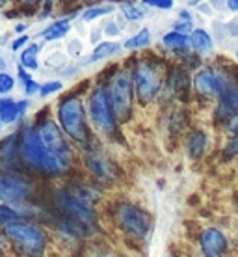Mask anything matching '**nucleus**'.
<instances>
[{
  "mask_svg": "<svg viewBox=\"0 0 238 257\" xmlns=\"http://www.w3.org/2000/svg\"><path fill=\"white\" fill-rule=\"evenodd\" d=\"M119 10L123 12L127 21H142L145 17V12L140 6L132 4V2H123L121 6H119Z\"/></svg>",
  "mask_w": 238,
  "mask_h": 257,
  "instance_id": "bb28decb",
  "label": "nucleus"
},
{
  "mask_svg": "<svg viewBox=\"0 0 238 257\" xmlns=\"http://www.w3.org/2000/svg\"><path fill=\"white\" fill-rule=\"evenodd\" d=\"M73 192L77 194L78 198L84 199L86 203H90V205H95L97 201L101 199V192L97 190V188L90 187V185H86V183H80V185H75L71 188Z\"/></svg>",
  "mask_w": 238,
  "mask_h": 257,
  "instance_id": "4be33fe9",
  "label": "nucleus"
},
{
  "mask_svg": "<svg viewBox=\"0 0 238 257\" xmlns=\"http://www.w3.org/2000/svg\"><path fill=\"white\" fill-rule=\"evenodd\" d=\"M103 32L106 34V36H119V32H121V30L116 26V23H108V25L103 28Z\"/></svg>",
  "mask_w": 238,
  "mask_h": 257,
  "instance_id": "e433bc0d",
  "label": "nucleus"
},
{
  "mask_svg": "<svg viewBox=\"0 0 238 257\" xmlns=\"http://www.w3.org/2000/svg\"><path fill=\"white\" fill-rule=\"evenodd\" d=\"M28 110V101H13L10 97H4L0 101V119L4 125L21 119Z\"/></svg>",
  "mask_w": 238,
  "mask_h": 257,
  "instance_id": "dca6fc26",
  "label": "nucleus"
},
{
  "mask_svg": "<svg viewBox=\"0 0 238 257\" xmlns=\"http://www.w3.org/2000/svg\"><path fill=\"white\" fill-rule=\"evenodd\" d=\"M38 133L41 136V140L47 148L51 149L52 153H60V155H69L71 157V149H69V144L64 136V128H60V125L52 119H47L38 127Z\"/></svg>",
  "mask_w": 238,
  "mask_h": 257,
  "instance_id": "9b49d317",
  "label": "nucleus"
},
{
  "mask_svg": "<svg viewBox=\"0 0 238 257\" xmlns=\"http://www.w3.org/2000/svg\"><path fill=\"white\" fill-rule=\"evenodd\" d=\"M69 51L75 52V54H80V52H82V45H80V41H78V39H75V41L69 43Z\"/></svg>",
  "mask_w": 238,
  "mask_h": 257,
  "instance_id": "4c0bfd02",
  "label": "nucleus"
},
{
  "mask_svg": "<svg viewBox=\"0 0 238 257\" xmlns=\"http://www.w3.org/2000/svg\"><path fill=\"white\" fill-rule=\"evenodd\" d=\"M227 128H229V133H231V135L238 136V112L231 117V119H229V121H227Z\"/></svg>",
  "mask_w": 238,
  "mask_h": 257,
  "instance_id": "f704fd0d",
  "label": "nucleus"
},
{
  "mask_svg": "<svg viewBox=\"0 0 238 257\" xmlns=\"http://www.w3.org/2000/svg\"><path fill=\"white\" fill-rule=\"evenodd\" d=\"M114 10H116V8L112 6V4H101V6H91V8H88V10L84 12L82 19L86 21V23H91V21L99 19V17H104V15L112 13Z\"/></svg>",
  "mask_w": 238,
  "mask_h": 257,
  "instance_id": "a878e982",
  "label": "nucleus"
},
{
  "mask_svg": "<svg viewBox=\"0 0 238 257\" xmlns=\"http://www.w3.org/2000/svg\"><path fill=\"white\" fill-rule=\"evenodd\" d=\"M19 153L21 161L25 164L41 172L43 175H49V177H58V175L65 174L71 166V157L52 153L51 149L43 144L38 128L30 127L28 123L23 125V128H21Z\"/></svg>",
  "mask_w": 238,
  "mask_h": 257,
  "instance_id": "f257e3e1",
  "label": "nucleus"
},
{
  "mask_svg": "<svg viewBox=\"0 0 238 257\" xmlns=\"http://www.w3.org/2000/svg\"><path fill=\"white\" fill-rule=\"evenodd\" d=\"M114 218L129 237L143 238L147 237L149 229H151L149 212L134 203H117L114 209Z\"/></svg>",
  "mask_w": 238,
  "mask_h": 257,
  "instance_id": "39448f33",
  "label": "nucleus"
},
{
  "mask_svg": "<svg viewBox=\"0 0 238 257\" xmlns=\"http://www.w3.org/2000/svg\"><path fill=\"white\" fill-rule=\"evenodd\" d=\"M58 119L69 138L75 142H88L90 131H88L82 101L78 97H65L58 104Z\"/></svg>",
  "mask_w": 238,
  "mask_h": 257,
  "instance_id": "20e7f679",
  "label": "nucleus"
},
{
  "mask_svg": "<svg viewBox=\"0 0 238 257\" xmlns=\"http://www.w3.org/2000/svg\"><path fill=\"white\" fill-rule=\"evenodd\" d=\"M190 47L195 52H199V54H206V52H210L214 49L212 36L206 30H203V28H195V30L190 32Z\"/></svg>",
  "mask_w": 238,
  "mask_h": 257,
  "instance_id": "f3484780",
  "label": "nucleus"
},
{
  "mask_svg": "<svg viewBox=\"0 0 238 257\" xmlns=\"http://www.w3.org/2000/svg\"><path fill=\"white\" fill-rule=\"evenodd\" d=\"M64 88V84L60 82V80H51V82H45L43 86H41V90H39V95H52V93H56V91H60Z\"/></svg>",
  "mask_w": 238,
  "mask_h": 257,
  "instance_id": "c756f323",
  "label": "nucleus"
},
{
  "mask_svg": "<svg viewBox=\"0 0 238 257\" xmlns=\"http://www.w3.org/2000/svg\"><path fill=\"white\" fill-rule=\"evenodd\" d=\"M234 56H236V62H238V51H236V52H234Z\"/></svg>",
  "mask_w": 238,
  "mask_h": 257,
  "instance_id": "37998d69",
  "label": "nucleus"
},
{
  "mask_svg": "<svg viewBox=\"0 0 238 257\" xmlns=\"http://www.w3.org/2000/svg\"><path fill=\"white\" fill-rule=\"evenodd\" d=\"M4 227V235L17 246L23 253L28 255H41L47 250V235L45 231L38 227L32 222H25L23 218L15 220V222H8L2 224Z\"/></svg>",
  "mask_w": 238,
  "mask_h": 257,
  "instance_id": "f03ea898",
  "label": "nucleus"
},
{
  "mask_svg": "<svg viewBox=\"0 0 238 257\" xmlns=\"http://www.w3.org/2000/svg\"><path fill=\"white\" fill-rule=\"evenodd\" d=\"M15 30H17V32H25V30H26V25H23V23H21V25L15 26Z\"/></svg>",
  "mask_w": 238,
  "mask_h": 257,
  "instance_id": "79ce46f5",
  "label": "nucleus"
},
{
  "mask_svg": "<svg viewBox=\"0 0 238 257\" xmlns=\"http://www.w3.org/2000/svg\"><path fill=\"white\" fill-rule=\"evenodd\" d=\"M32 196V185L30 181L21 177L19 174L4 172L0 177V198L4 203H21Z\"/></svg>",
  "mask_w": 238,
  "mask_h": 257,
  "instance_id": "1a4fd4ad",
  "label": "nucleus"
},
{
  "mask_svg": "<svg viewBox=\"0 0 238 257\" xmlns=\"http://www.w3.org/2000/svg\"><path fill=\"white\" fill-rule=\"evenodd\" d=\"M90 119L97 133L103 136H114L117 131V116L114 112L110 93L106 88H95L90 95Z\"/></svg>",
  "mask_w": 238,
  "mask_h": 257,
  "instance_id": "7ed1b4c3",
  "label": "nucleus"
},
{
  "mask_svg": "<svg viewBox=\"0 0 238 257\" xmlns=\"http://www.w3.org/2000/svg\"><path fill=\"white\" fill-rule=\"evenodd\" d=\"M132 88H134V77L129 71H119L110 82V101L119 121H127L132 114Z\"/></svg>",
  "mask_w": 238,
  "mask_h": 257,
  "instance_id": "6e6552de",
  "label": "nucleus"
},
{
  "mask_svg": "<svg viewBox=\"0 0 238 257\" xmlns=\"http://www.w3.org/2000/svg\"><path fill=\"white\" fill-rule=\"evenodd\" d=\"M54 203L60 211L64 212L65 218L80 222L86 225H95L97 222V212L93 205L86 203L84 199H80L73 190L67 188H58L54 192Z\"/></svg>",
  "mask_w": 238,
  "mask_h": 257,
  "instance_id": "423d86ee",
  "label": "nucleus"
},
{
  "mask_svg": "<svg viewBox=\"0 0 238 257\" xmlns=\"http://www.w3.org/2000/svg\"><path fill=\"white\" fill-rule=\"evenodd\" d=\"M199 246H201V251L208 257L223 255L229 250L227 237L223 235V231H219L216 227H208V229H205V231L201 233Z\"/></svg>",
  "mask_w": 238,
  "mask_h": 257,
  "instance_id": "4468645a",
  "label": "nucleus"
},
{
  "mask_svg": "<svg viewBox=\"0 0 238 257\" xmlns=\"http://www.w3.org/2000/svg\"><path fill=\"white\" fill-rule=\"evenodd\" d=\"M132 77H134V88H136L138 101L142 104H147V103H151V101H155V97L158 95L160 84H162V75L155 62H151V60L138 62L134 67Z\"/></svg>",
  "mask_w": 238,
  "mask_h": 257,
  "instance_id": "0eeeda50",
  "label": "nucleus"
},
{
  "mask_svg": "<svg viewBox=\"0 0 238 257\" xmlns=\"http://www.w3.org/2000/svg\"><path fill=\"white\" fill-rule=\"evenodd\" d=\"M28 41H30V38H28V36H26V34H21L19 38H15V39H13L12 49H13V51H19L21 47H23V45H26V43H28Z\"/></svg>",
  "mask_w": 238,
  "mask_h": 257,
  "instance_id": "72a5a7b5",
  "label": "nucleus"
},
{
  "mask_svg": "<svg viewBox=\"0 0 238 257\" xmlns=\"http://www.w3.org/2000/svg\"><path fill=\"white\" fill-rule=\"evenodd\" d=\"M65 62H67V56H65L64 52H52L51 56H47L45 58V67H51V69H60V67H64Z\"/></svg>",
  "mask_w": 238,
  "mask_h": 257,
  "instance_id": "c85d7f7f",
  "label": "nucleus"
},
{
  "mask_svg": "<svg viewBox=\"0 0 238 257\" xmlns=\"http://www.w3.org/2000/svg\"><path fill=\"white\" fill-rule=\"evenodd\" d=\"M121 51V45L119 43H114V41H103V43H99V45L95 47V51L91 52L90 56V64H93V62H101V60H106L110 58V56H116L117 52Z\"/></svg>",
  "mask_w": 238,
  "mask_h": 257,
  "instance_id": "412c9836",
  "label": "nucleus"
},
{
  "mask_svg": "<svg viewBox=\"0 0 238 257\" xmlns=\"http://www.w3.org/2000/svg\"><path fill=\"white\" fill-rule=\"evenodd\" d=\"M38 54H39L38 43H32L30 47H26L25 51H23V54H21V65H25L26 69H30V71H36L39 67Z\"/></svg>",
  "mask_w": 238,
  "mask_h": 257,
  "instance_id": "5701e85b",
  "label": "nucleus"
},
{
  "mask_svg": "<svg viewBox=\"0 0 238 257\" xmlns=\"http://www.w3.org/2000/svg\"><path fill=\"white\" fill-rule=\"evenodd\" d=\"M143 6L149 8H158V10H171L173 8V0H142Z\"/></svg>",
  "mask_w": 238,
  "mask_h": 257,
  "instance_id": "7c9ffc66",
  "label": "nucleus"
},
{
  "mask_svg": "<svg viewBox=\"0 0 238 257\" xmlns=\"http://www.w3.org/2000/svg\"><path fill=\"white\" fill-rule=\"evenodd\" d=\"M151 43V32H149L147 28H143L140 32L129 38L125 41V49H130V51H136V49H143V47H147Z\"/></svg>",
  "mask_w": 238,
  "mask_h": 257,
  "instance_id": "b1692460",
  "label": "nucleus"
},
{
  "mask_svg": "<svg viewBox=\"0 0 238 257\" xmlns=\"http://www.w3.org/2000/svg\"><path fill=\"white\" fill-rule=\"evenodd\" d=\"M205 149H206V135L205 133H203V131H195V133H192L190 138H188V155H190V159H193V161L201 159L203 153H205Z\"/></svg>",
  "mask_w": 238,
  "mask_h": 257,
  "instance_id": "aec40b11",
  "label": "nucleus"
},
{
  "mask_svg": "<svg viewBox=\"0 0 238 257\" xmlns=\"http://www.w3.org/2000/svg\"><path fill=\"white\" fill-rule=\"evenodd\" d=\"M221 75V91H219L218 97V114L219 119H231L234 114L238 112V82L231 75Z\"/></svg>",
  "mask_w": 238,
  "mask_h": 257,
  "instance_id": "9d476101",
  "label": "nucleus"
},
{
  "mask_svg": "<svg viewBox=\"0 0 238 257\" xmlns=\"http://www.w3.org/2000/svg\"><path fill=\"white\" fill-rule=\"evenodd\" d=\"M39 90H41V86H39L36 80H28V82H25V91L26 95H36V93H39Z\"/></svg>",
  "mask_w": 238,
  "mask_h": 257,
  "instance_id": "473e14b6",
  "label": "nucleus"
},
{
  "mask_svg": "<svg viewBox=\"0 0 238 257\" xmlns=\"http://www.w3.org/2000/svg\"><path fill=\"white\" fill-rule=\"evenodd\" d=\"M179 19L180 21H192V15H190L186 10H182V12L179 13Z\"/></svg>",
  "mask_w": 238,
  "mask_h": 257,
  "instance_id": "ea45409f",
  "label": "nucleus"
},
{
  "mask_svg": "<svg viewBox=\"0 0 238 257\" xmlns=\"http://www.w3.org/2000/svg\"><path fill=\"white\" fill-rule=\"evenodd\" d=\"M23 218L19 211H15V207H10V203H4L0 207V220L2 224H8V222H15V220Z\"/></svg>",
  "mask_w": 238,
  "mask_h": 257,
  "instance_id": "cd10ccee",
  "label": "nucleus"
},
{
  "mask_svg": "<svg viewBox=\"0 0 238 257\" xmlns=\"http://www.w3.org/2000/svg\"><path fill=\"white\" fill-rule=\"evenodd\" d=\"M0 159H2L4 168H8V170H17L21 153H19V138L15 135H10L2 140V146H0Z\"/></svg>",
  "mask_w": 238,
  "mask_h": 257,
  "instance_id": "2eb2a0df",
  "label": "nucleus"
},
{
  "mask_svg": "<svg viewBox=\"0 0 238 257\" xmlns=\"http://www.w3.org/2000/svg\"><path fill=\"white\" fill-rule=\"evenodd\" d=\"M13 86H15V78H12L8 73H2V75H0V91H2V93H8V91L13 90Z\"/></svg>",
  "mask_w": 238,
  "mask_h": 257,
  "instance_id": "2f4dec72",
  "label": "nucleus"
},
{
  "mask_svg": "<svg viewBox=\"0 0 238 257\" xmlns=\"http://www.w3.org/2000/svg\"><path fill=\"white\" fill-rule=\"evenodd\" d=\"M84 164H86V168L93 174L95 179L103 181V183H110V181H114L117 177L116 166H114L104 155L97 153V151L86 153V157H84Z\"/></svg>",
  "mask_w": 238,
  "mask_h": 257,
  "instance_id": "ddd939ff",
  "label": "nucleus"
},
{
  "mask_svg": "<svg viewBox=\"0 0 238 257\" xmlns=\"http://www.w3.org/2000/svg\"><path fill=\"white\" fill-rule=\"evenodd\" d=\"M225 151L229 157H236L238 155V138H232V140L229 142V146H227Z\"/></svg>",
  "mask_w": 238,
  "mask_h": 257,
  "instance_id": "c9c22d12",
  "label": "nucleus"
},
{
  "mask_svg": "<svg viewBox=\"0 0 238 257\" xmlns=\"http://www.w3.org/2000/svg\"><path fill=\"white\" fill-rule=\"evenodd\" d=\"M171 88L177 91V95H182L186 93L188 88H190V77L184 69H177L171 77Z\"/></svg>",
  "mask_w": 238,
  "mask_h": 257,
  "instance_id": "393cba45",
  "label": "nucleus"
},
{
  "mask_svg": "<svg viewBox=\"0 0 238 257\" xmlns=\"http://www.w3.org/2000/svg\"><path fill=\"white\" fill-rule=\"evenodd\" d=\"M69 30H71V21L60 19V21H54L51 26H47L45 30L41 32V38L45 39V41H56V39L65 38Z\"/></svg>",
  "mask_w": 238,
  "mask_h": 257,
  "instance_id": "6ab92c4d",
  "label": "nucleus"
},
{
  "mask_svg": "<svg viewBox=\"0 0 238 257\" xmlns=\"http://www.w3.org/2000/svg\"><path fill=\"white\" fill-rule=\"evenodd\" d=\"M193 88L205 99H218L221 91V75L210 67H203L193 77Z\"/></svg>",
  "mask_w": 238,
  "mask_h": 257,
  "instance_id": "f8f14e48",
  "label": "nucleus"
},
{
  "mask_svg": "<svg viewBox=\"0 0 238 257\" xmlns=\"http://www.w3.org/2000/svg\"><path fill=\"white\" fill-rule=\"evenodd\" d=\"M23 4H26V6H36L38 2H41V0H21Z\"/></svg>",
  "mask_w": 238,
  "mask_h": 257,
  "instance_id": "a19ab883",
  "label": "nucleus"
},
{
  "mask_svg": "<svg viewBox=\"0 0 238 257\" xmlns=\"http://www.w3.org/2000/svg\"><path fill=\"white\" fill-rule=\"evenodd\" d=\"M227 8H229L231 12L238 13V0H227Z\"/></svg>",
  "mask_w": 238,
  "mask_h": 257,
  "instance_id": "58836bf2",
  "label": "nucleus"
},
{
  "mask_svg": "<svg viewBox=\"0 0 238 257\" xmlns=\"http://www.w3.org/2000/svg\"><path fill=\"white\" fill-rule=\"evenodd\" d=\"M162 45L166 47V49H169V51H173V52H182L190 47V36L173 30V32L166 34V36L162 38Z\"/></svg>",
  "mask_w": 238,
  "mask_h": 257,
  "instance_id": "a211bd4d",
  "label": "nucleus"
}]
</instances>
